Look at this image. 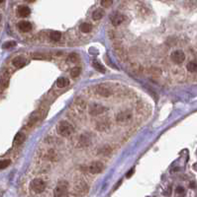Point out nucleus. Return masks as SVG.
Instances as JSON below:
<instances>
[{
  "mask_svg": "<svg viewBox=\"0 0 197 197\" xmlns=\"http://www.w3.org/2000/svg\"><path fill=\"white\" fill-rule=\"evenodd\" d=\"M73 126L71 125L68 121L63 120L61 122H59L58 124V132L59 135H61L63 137H68L73 133Z\"/></svg>",
  "mask_w": 197,
  "mask_h": 197,
  "instance_id": "obj_1",
  "label": "nucleus"
},
{
  "mask_svg": "<svg viewBox=\"0 0 197 197\" xmlns=\"http://www.w3.org/2000/svg\"><path fill=\"white\" fill-rule=\"evenodd\" d=\"M67 193H68V184L66 181L59 182L54 190V196L55 197H66Z\"/></svg>",
  "mask_w": 197,
  "mask_h": 197,
  "instance_id": "obj_2",
  "label": "nucleus"
},
{
  "mask_svg": "<svg viewBox=\"0 0 197 197\" xmlns=\"http://www.w3.org/2000/svg\"><path fill=\"white\" fill-rule=\"evenodd\" d=\"M46 182L41 178H35L31 182V189L35 193H42L46 189Z\"/></svg>",
  "mask_w": 197,
  "mask_h": 197,
  "instance_id": "obj_3",
  "label": "nucleus"
},
{
  "mask_svg": "<svg viewBox=\"0 0 197 197\" xmlns=\"http://www.w3.org/2000/svg\"><path fill=\"white\" fill-rule=\"evenodd\" d=\"M107 110V108L103 105H99V103H91V105L88 107V112L90 115L92 116H96L99 115H102L105 111Z\"/></svg>",
  "mask_w": 197,
  "mask_h": 197,
  "instance_id": "obj_4",
  "label": "nucleus"
},
{
  "mask_svg": "<svg viewBox=\"0 0 197 197\" xmlns=\"http://www.w3.org/2000/svg\"><path fill=\"white\" fill-rule=\"evenodd\" d=\"M94 90H95V92H96V94L101 96V97L107 98V97H110V96L112 95V91H111V89L110 88H108L107 86H105L104 84L97 85V86L95 87Z\"/></svg>",
  "mask_w": 197,
  "mask_h": 197,
  "instance_id": "obj_5",
  "label": "nucleus"
},
{
  "mask_svg": "<svg viewBox=\"0 0 197 197\" xmlns=\"http://www.w3.org/2000/svg\"><path fill=\"white\" fill-rule=\"evenodd\" d=\"M172 61L176 64H180L185 60V54L182 50H175L172 54Z\"/></svg>",
  "mask_w": 197,
  "mask_h": 197,
  "instance_id": "obj_6",
  "label": "nucleus"
},
{
  "mask_svg": "<svg viewBox=\"0 0 197 197\" xmlns=\"http://www.w3.org/2000/svg\"><path fill=\"white\" fill-rule=\"evenodd\" d=\"M104 168V166L101 162H93L91 165L89 166V172L90 173H93V175H97V173H100Z\"/></svg>",
  "mask_w": 197,
  "mask_h": 197,
  "instance_id": "obj_7",
  "label": "nucleus"
},
{
  "mask_svg": "<svg viewBox=\"0 0 197 197\" xmlns=\"http://www.w3.org/2000/svg\"><path fill=\"white\" fill-rule=\"evenodd\" d=\"M18 29L21 31V32L27 33L32 30V25H31V23L28 22V21H21V22H19V24H18Z\"/></svg>",
  "mask_w": 197,
  "mask_h": 197,
  "instance_id": "obj_8",
  "label": "nucleus"
},
{
  "mask_svg": "<svg viewBox=\"0 0 197 197\" xmlns=\"http://www.w3.org/2000/svg\"><path fill=\"white\" fill-rule=\"evenodd\" d=\"M12 63L13 65L17 67V68H22L23 66L26 65V59L24 57H22V56H17V57L13 59Z\"/></svg>",
  "mask_w": 197,
  "mask_h": 197,
  "instance_id": "obj_9",
  "label": "nucleus"
},
{
  "mask_svg": "<svg viewBox=\"0 0 197 197\" xmlns=\"http://www.w3.org/2000/svg\"><path fill=\"white\" fill-rule=\"evenodd\" d=\"M17 12H18V14H19V16L28 17L31 13V10H30L29 7H27V6H19L18 7Z\"/></svg>",
  "mask_w": 197,
  "mask_h": 197,
  "instance_id": "obj_10",
  "label": "nucleus"
},
{
  "mask_svg": "<svg viewBox=\"0 0 197 197\" xmlns=\"http://www.w3.org/2000/svg\"><path fill=\"white\" fill-rule=\"evenodd\" d=\"M124 20H125V17H124L123 15L116 14V15H114L112 18V25L115 26V27H117V26L120 25L122 22H124Z\"/></svg>",
  "mask_w": 197,
  "mask_h": 197,
  "instance_id": "obj_11",
  "label": "nucleus"
},
{
  "mask_svg": "<svg viewBox=\"0 0 197 197\" xmlns=\"http://www.w3.org/2000/svg\"><path fill=\"white\" fill-rule=\"evenodd\" d=\"M68 85H69L68 79L64 78V77H61V78L56 80V86L59 88H66V86H68Z\"/></svg>",
  "mask_w": 197,
  "mask_h": 197,
  "instance_id": "obj_12",
  "label": "nucleus"
},
{
  "mask_svg": "<svg viewBox=\"0 0 197 197\" xmlns=\"http://www.w3.org/2000/svg\"><path fill=\"white\" fill-rule=\"evenodd\" d=\"M103 16H104V11H103L102 9H97V10H95V11L93 12L92 19L95 20V21H98V20H100Z\"/></svg>",
  "mask_w": 197,
  "mask_h": 197,
  "instance_id": "obj_13",
  "label": "nucleus"
},
{
  "mask_svg": "<svg viewBox=\"0 0 197 197\" xmlns=\"http://www.w3.org/2000/svg\"><path fill=\"white\" fill-rule=\"evenodd\" d=\"M92 66L94 67V69H96L97 71L101 72V73H105V68H104V66H103L99 61L94 60V61L92 62Z\"/></svg>",
  "mask_w": 197,
  "mask_h": 197,
  "instance_id": "obj_14",
  "label": "nucleus"
},
{
  "mask_svg": "<svg viewBox=\"0 0 197 197\" xmlns=\"http://www.w3.org/2000/svg\"><path fill=\"white\" fill-rule=\"evenodd\" d=\"M186 68L191 73H195V72H197V61H190L187 64Z\"/></svg>",
  "mask_w": 197,
  "mask_h": 197,
  "instance_id": "obj_15",
  "label": "nucleus"
},
{
  "mask_svg": "<svg viewBox=\"0 0 197 197\" xmlns=\"http://www.w3.org/2000/svg\"><path fill=\"white\" fill-rule=\"evenodd\" d=\"M130 117H131L130 113H128V112H126V111H124V112L119 113V115H117V121H120V122H122V121H125V120L129 119Z\"/></svg>",
  "mask_w": 197,
  "mask_h": 197,
  "instance_id": "obj_16",
  "label": "nucleus"
},
{
  "mask_svg": "<svg viewBox=\"0 0 197 197\" xmlns=\"http://www.w3.org/2000/svg\"><path fill=\"white\" fill-rule=\"evenodd\" d=\"M50 38H51L52 41H59L61 38V32H58V31H54V32H51Z\"/></svg>",
  "mask_w": 197,
  "mask_h": 197,
  "instance_id": "obj_17",
  "label": "nucleus"
},
{
  "mask_svg": "<svg viewBox=\"0 0 197 197\" xmlns=\"http://www.w3.org/2000/svg\"><path fill=\"white\" fill-rule=\"evenodd\" d=\"M91 30H92V26L88 24V23H83V24L80 25V31H81L82 33H89L91 32Z\"/></svg>",
  "mask_w": 197,
  "mask_h": 197,
  "instance_id": "obj_18",
  "label": "nucleus"
},
{
  "mask_svg": "<svg viewBox=\"0 0 197 197\" xmlns=\"http://www.w3.org/2000/svg\"><path fill=\"white\" fill-rule=\"evenodd\" d=\"M24 139H25V135L23 133H21V132H19V133H17V135L15 136V144L17 145L22 144Z\"/></svg>",
  "mask_w": 197,
  "mask_h": 197,
  "instance_id": "obj_19",
  "label": "nucleus"
},
{
  "mask_svg": "<svg viewBox=\"0 0 197 197\" xmlns=\"http://www.w3.org/2000/svg\"><path fill=\"white\" fill-rule=\"evenodd\" d=\"M76 107L78 108L79 110H81V111H83V110H84V108H86V105H85L84 101L80 100V98H78V100H76Z\"/></svg>",
  "mask_w": 197,
  "mask_h": 197,
  "instance_id": "obj_20",
  "label": "nucleus"
},
{
  "mask_svg": "<svg viewBox=\"0 0 197 197\" xmlns=\"http://www.w3.org/2000/svg\"><path fill=\"white\" fill-rule=\"evenodd\" d=\"M80 74V68L79 67H73L71 70V76L72 78H76V77H78V75Z\"/></svg>",
  "mask_w": 197,
  "mask_h": 197,
  "instance_id": "obj_21",
  "label": "nucleus"
},
{
  "mask_svg": "<svg viewBox=\"0 0 197 197\" xmlns=\"http://www.w3.org/2000/svg\"><path fill=\"white\" fill-rule=\"evenodd\" d=\"M16 41H7V43H3V48H14V46H16Z\"/></svg>",
  "mask_w": 197,
  "mask_h": 197,
  "instance_id": "obj_22",
  "label": "nucleus"
},
{
  "mask_svg": "<svg viewBox=\"0 0 197 197\" xmlns=\"http://www.w3.org/2000/svg\"><path fill=\"white\" fill-rule=\"evenodd\" d=\"M10 164H11V161H10L9 159L8 160H2L1 164H0V168H1V170H4V168H6Z\"/></svg>",
  "mask_w": 197,
  "mask_h": 197,
  "instance_id": "obj_23",
  "label": "nucleus"
},
{
  "mask_svg": "<svg viewBox=\"0 0 197 197\" xmlns=\"http://www.w3.org/2000/svg\"><path fill=\"white\" fill-rule=\"evenodd\" d=\"M1 84H2V89H3L4 87L8 86V76H2Z\"/></svg>",
  "mask_w": 197,
  "mask_h": 197,
  "instance_id": "obj_24",
  "label": "nucleus"
},
{
  "mask_svg": "<svg viewBox=\"0 0 197 197\" xmlns=\"http://www.w3.org/2000/svg\"><path fill=\"white\" fill-rule=\"evenodd\" d=\"M77 60H78V56H77V54H76V53H71V55L68 56V61L76 62Z\"/></svg>",
  "mask_w": 197,
  "mask_h": 197,
  "instance_id": "obj_25",
  "label": "nucleus"
},
{
  "mask_svg": "<svg viewBox=\"0 0 197 197\" xmlns=\"http://www.w3.org/2000/svg\"><path fill=\"white\" fill-rule=\"evenodd\" d=\"M32 57L34 59H46L47 56L43 55L42 53H33L32 54Z\"/></svg>",
  "mask_w": 197,
  "mask_h": 197,
  "instance_id": "obj_26",
  "label": "nucleus"
},
{
  "mask_svg": "<svg viewBox=\"0 0 197 197\" xmlns=\"http://www.w3.org/2000/svg\"><path fill=\"white\" fill-rule=\"evenodd\" d=\"M113 0H101V5L103 7H109L112 4Z\"/></svg>",
  "mask_w": 197,
  "mask_h": 197,
  "instance_id": "obj_27",
  "label": "nucleus"
},
{
  "mask_svg": "<svg viewBox=\"0 0 197 197\" xmlns=\"http://www.w3.org/2000/svg\"><path fill=\"white\" fill-rule=\"evenodd\" d=\"M80 142H81V143L82 142H84L83 146H86V145L89 144V139H88V137L86 135H82L81 138H80Z\"/></svg>",
  "mask_w": 197,
  "mask_h": 197,
  "instance_id": "obj_28",
  "label": "nucleus"
},
{
  "mask_svg": "<svg viewBox=\"0 0 197 197\" xmlns=\"http://www.w3.org/2000/svg\"><path fill=\"white\" fill-rule=\"evenodd\" d=\"M176 192L177 193H183L184 192V189H183V187H181V186H178V187L176 188Z\"/></svg>",
  "mask_w": 197,
  "mask_h": 197,
  "instance_id": "obj_29",
  "label": "nucleus"
},
{
  "mask_svg": "<svg viewBox=\"0 0 197 197\" xmlns=\"http://www.w3.org/2000/svg\"><path fill=\"white\" fill-rule=\"evenodd\" d=\"M133 173H134V168H132V170H129V173H127V175H126V177H128V178H129V177H132V175H133Z\"/></svg>",
  "mask_w": 197,
  "mask_h": 197,
  "instance_id": "obj_30",
  "label": "nucleus"
},
{
  "mask_svg": "<svg viewBox=\"0 0 197 197\" xmlns=\"http://www.w3.org/2000/svg\"><path fill=\"white\" fill-rule=\"evenodd\" d=\"M26 1H27V2H34L35 0H26Z\"/></svg>",
  "mask_w": 197,
  "mask_h": 197,
  "instance_id": "obj_31",
  "label": "nucleus"
},
{
  "mask_svg": "<svg viewBox=\"0 0 197 197\" xmlns=\"http://www.w3.org/2000/svg\"><path fill=\"white\" fill-rule=\"evenodd\" d=\"M3 2H4V0H0V3H1V4L3 3Z\"/></svg>",
  "mask_w": 197,
  "mask_h": 197,
  "instance_id": "obj_32",
  "label": "nucleus"
}]
</instances>
